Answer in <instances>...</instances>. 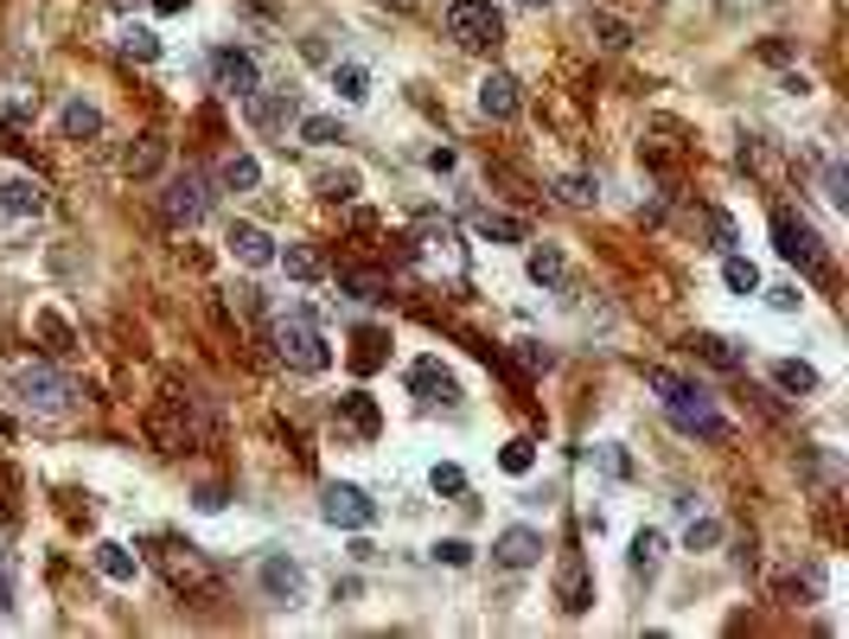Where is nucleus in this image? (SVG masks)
Wrapping results in <instances>:
<instances>
[{
  "label": "nucleus",
  "mask_w": 849,
  "mask_h": 639,
  "mask_svg": "<svg viewBox=\"0 0 849 639\" xmlns=\"http://www.w3.org/2000/svg\"><path fill=\"white\" fill-rule=\"evenodd\" d=\"M333 90L345 96V103H365V96H370V71H365V65H333Z\"/></svg>",
  "instance_id": "obj_33"
},
{
  "label": "nucleus",
  "mask_w": 849,
  "mask_h": 639,
  "mask_svg": "<svg viewBox=\"0 0 849 639\" xmlns=\"http://www.w3.org/2000/svg\"><path fill=\"white\" fill-rule=\"evenodd\" d=\"M722 282H728L735 295H760V269L747 263V256H735V250L722 256Z\"/></svg>",
  "instance_id": "obj_31"
},
{
  "label": "nucleus",
  "mask_w": 849,
  "mask_h": 639,
  "mask_svg": "<svg viewBox=\"0 0 849 639\" xmlns=\"http://www.w3.org/2000/svg\"><path fill=\"white\" fill-rule=\"evenodd\" d=\"M517 365H524V372H550V352L530 345V339H517Z\"/></svg>",
  "instance_id": "obj_42"
},
{
  "label": "nucleus",
  "mask_w": 849,
  "mask_h": 639,
  "mask_svg": "<svg viewBox=\"0 0 849 639\" xmlns=\"http://www.w3.org/2000/svg\"><path fill=\"white\" fill-rule=\"evenodd\" d=\"M447 38L460 52H492L505 38V13L492 0H447Z\"/></svg>",
  "instance_id": "obj_4"
},
{
  "label": "nucleus",
  "mask_w": 849,
  "mask_h": 639,
  "mask_svg": "<svg viewBox=\"0 0 849 639\" xmlns=\"http://www.w3.org/2000/svg\"><path fill=\"white\" fill-rule=\"evenodd\" d=\"M320 192H326V198H352V192H358V173H326Z\"/></svg>",
  "instance_id": "obj_44"
},
{
  "label": "nucleus",
  "mask_w": 849,
  "mask_h": 639,
  "mask_svg": "<svg viewBox=\"0 0 849 639\" xmlns=\"http://www.w3.org/2000/svg\"><path fill=\"white\" fill-rule=\"evenodd\" d=\"M122 52H128V58H141V65H153V58H160V38H153L148 26H128V38H122Z\"/></svg>",
  "instance_id": "obj_38"
},
{
  "label": "nucleus",
  "mask_w": 849,
  "mask_h": 639,
  "mask_svg": "<svg viewBox=\"0 0 849 639\" xmlns=\"http://www.w3.org/2000/svg\"><path fill=\"white\" fill-rule=\"evenodd\" d=\"M492 557H498L505 569H537V563H543V537H537L530 525H512V530H498Z\"/></svg>",
  "instance_id": "obj_14"
},
{
  "label": "nucleus",
  "mask_w": 849,
  "mask_h": 639,
  "mask_svg": "<svg viewBox=\"0 0 849 639\" xmlns=\"http://www.w3.org/2000/svg\"><path fill=\"white\" fill-rule=\"evenodd\" d=\"M555 602H562V614H588V602H594L588 563H582V550H575V544L562 550V569H555Z\"/></svg>",
  "instance_id": "obj_11"
},
{
  "label": "nucleus",
  "mask_w": 849,
  "mask_h": 639,
  "mask_svg": "<svg viewBox=\"0 0 849 639\" xmlns=\"http://www.w3.org/2000/svg\"><path fill=\"white\" fill-rule=\"evenodd\" d=\"M524 269H530V282H537V288H562V282H569V256H562L555 243H537Z\"/></svg>",
  "instance_id": "obj_22"
},
{
  "label": "nucleus",
  "mask_w": 849,
  "mask_h": 639,
  "mask_svg": "<svg viewBox=\"0 0 849 639\" xmlns=\"http://www.w3.org/2000/svg\"><path fill=\"white\" fill-rule=\"evenodd\" d=\"M435 563H447V569H467V563H473V544L447 537V544H435Z\"/></svg>",
  "instance_id": "obj_41"
},
{
  "label": "nucleus",
  "mask_w": 849,
  "mask_h": 639,
  "mask_svg": "<svg viewBox=\"0 0 849 639\" xmlns=\"http://www.w3.org/2000/svg\"><path fill=\"white\" fill-rule=\"evenodd\" d=\"M211 83H218L223 96H237V103H250L262 90V71L250 52H237V45H223V52H211Z\"/></svg>",
  "instance_id": "obj_9"
},
{
  "label": "nucleus",
  "mask_w": 849,
  "mask_h": 639,
  "mask_svg": "<svg viewBox=\"0 0 849 639\" xmlns=\"http://www.w3.org/2000/svg\"><path fill=\"white\" fill-rule=\"evenodd\" d=\"M96 569H103L110 582H135V557H128L122 544H96Z\"/></svg>",
  "instance_id": "obj_35"
},
{
  "label": "nucleus",
  "mask_w": 849,
  "mask_h": 639,
  "mask_svg": "<svg viewBox=\"0 0 849 639\" xmlns=\"http://www.w3.org/2000/svg\"><path fill=\"white\" fill-rule=\"evenodd\" d=\"M435 492L460 499V492H467V473H460V467H435Z\"/></svg>",
  "instance_id": "obj_43"
},
{
  "label": "nucleus",
  "mask_w": 849,
  "mask_h": 639,
  "mask_svg": "<svg viewBox=\"0 0 849 639\" xmlns=\"http://www.w3.org/2000/svg\"><path fill=\"white\" fill-rule=\"evenodd\" d=\"M153 7H160V13H180L185 0H153Z\"/></svg>",
  "instance_id": "obj_47"
},
{
  "label": "nucleus",
  "mask_w": 849,
  "mask_h": 639,
  "mask_svg": "<svg viewBox=\"0 0 849 639\" xmlns=\"http://www.w3.org/2000/svg\"><path fill=\"white\" fill-rule=\"evenodd\" d=\"M339 288H345L352 301H390V275H383V269L345 263V269H339Z\"/></svg>",
  "instance_id": "obj_20"
},
{
  "label": "nucleus",
  "mask_w": 849,
  "mask_h": 639,
  "mask_svg": "<svg viewBox=\"0 0 849 639\" xmlns=\"http://www.w3.org/2000/svg\"><path fill=\"white\" fill-rule=\"evenodd\" d=\"M160 212H167V225H205V212H211V186H205V173L198 167H180L173 180H167V192H160Z\"/></svg>",
  "instance_id": "obj_6"
},
{
  "label": "nucleus",
  "mask_w": 849,
  "mask_h": 639,
  "mask_svg": "<svg viewBox=\"0 0 849 639\" xmlns=\"http://www.w3.org/2000/svg\"><path fill=\"white\" fill-rule=\"evenodd\" d=\"M702 230H709V250H722V256L735 250V225H728L722 212H702Z\"/></svg>",
  "instance_id": "obj_40"
},
{
  "label": "nucleus",
  "mask_w": 849,
  "mask_h": 639,
  "mask_svg": "<svg viewBox=\"0 0 849 639\" xmlns=\"http://www.w3.org/2000/svg\"><path fill=\"white\" fill-rule=\"evenodd\" d=\"M256 582H262V595L275 607H295L300 595H307V569L295 563V557H282V550H268L256 563Z\"/></svg>",
  "instance_id": "obj_10"
},
{
  "label": "nucleus",
  "mask_w": 849,
  "mask_h": 639,
  "mask_svg": "<svg viewBox=\"0 0 849 639\" xmlns=\"http://www.w3.org/2000/svg\"><path fill=\"white\" fill-rule=\"evenodd\" d=\"M473 230L485 243H530V225L512 218V212H473Z\"/></svg>",
  "instance_id": "obj_21"
},
{
  "label": "nucleus",
  "mask_w": 849,
  "mask_h": 639,
  "mask_svg": "<svg viewBox=\"0 0 849 639\" xmlns=\"http://www.w3.org/2000/svg\"><path fill=\"white\" fill-rule=\"evenodd\" d=\"M722 544V525L715 518H690V530H684V550H715Z\"/></svg>",
  "instance_id": "obj_39"
},
{
  "label": "nucleus",
  "mask_w": 849,
  "mask_h": 639,
  "mask_svg": "<svg viewBox=\"0 0 849 639\" xmlns=\"http://www.w3.org/2000/svg\"><path fill=\"white\" fill-rule=\"evenodd\" d=\"M320 518L339 530H370L377 525V505H370L365 487H345V480H333V487L320 492Z\"/></svg>",
  "instance_id": "obj_8"
},
{
  "label": "nucleus",
  "mask_w": 849,
  "mask_h": 639,
  "mask_svg": "<svg viewBox=\"0 0 849 639\" xmlns=\"http://www.w3.org/2000/svg\"><path fill=\"white\" fill-rule=\"evenodd\" d=\"M38 327H45V339H51V352H71V333H65L58 313H38Z\"/></svg>",
  "instance_id": "obj_45"
},
{
  "label": "nucleus",
  "mask_w": 849,
  "mask_h": 639,
  "mask_svg": "<svg viewBox=\"0 0 849 639\" xmlns=\"http://www.w3.org/2000/svg\"><path fill=\"white\" fill-rule=\"evenodd\" d=\"M218 180L230 192H256L262 186V160H256V153H230V160L218 167Z\"/></svg>",
  "instance_id": "obj_26"
},
{
  "label": "nucleus",
  "mask_w": 849,
  "mask_h": 639,
  "mask_svg": "<svg viewBox=\"0 0 849 639\" xmlns=\"http://www.w3.org/2000/svg\"><path fill=\"white\" fill-rule=\"evenodd\" d=\"M658 563H665V537H658V530H639V537H632V575L652 582Z\"/></svg>",
  "instance_id": "obj_25"
},
{
  "label": "nucleus",
  "mask_w": 849,
  "mask_h": 639,
  "mask_svg": "<svg viewBox=\"0 0 849 639\" xmlns=\"http://www.w3.org/2000/svg\"><path fill=\"white\" fill-rule=\"evenodd\" d=\"M223 243H230V256H237L243 269H268V263H275V237H268L262 225H230Z\"/></svg>",
  "instance_id": "obj_17"
},
{
  "label": "nucleus",
  "mask_w": 849,
  "mask_h": 639,
  "mask_svg": "<svg viewBox=\"0 0 849 639\" xmlns=\"http://www.w3.org/2000/svg\"><path fill=\"white\" fill-rule=\"evenodd\" d=\"M383 358H390V333H383V327H365V333L352 339V372L358 377H370Z\"/></svg>",
  "instance_id": "obj_23"
},
{
  "label": "nucleus",
  "mask_w": 849,
  "mask_h": 639,
  "mask_svg": "<svg viewBox=\"0 0 849 639\" xmlns=\"http://www.w3.org/2000/svg\"><path fill=\"white\" fill-rule=\"evenodd\" d=\"M454 243H460L454 218H415V237H409L415 256H454Z\"/></svg>",
  "instance_id": "obj_18"
},
{
  "label": "nucleus",
  "mask_w": 849,
  "mask_h": 639,
  "mask_svg": "<svg viewBox=\"0 0 849 639\" xmlns=\"http://www.w3.org/2000/svg\"><path fill=\"white\" fill-rule=\"evenodd\" d=\"M773 250L785 263H799L805 275H824L830 256H824V243H817V230L805 218H792V212H773Z\"/></svg>",
  "instance_id": "obj_7"
},
{
  "label": "nucleus",
  "mask_w": 849,
  "mask_h": 639,
  "mask_svg": "<svg viewBox=\"0 0 849 639\" xmlns=\"http://www.w3.org/2000/svg\"><path fill=\"white\" fill-rule=\"evenodd\" d=\"M0 212L7 218H38L45 212V186L38 180H0Z\"/></svg>",
  "instance_id": "obj_19"
},
{
  "label": "nucleus",
  "mask_w": 849,
  "mask_h": 639,
  "mask_svg": "<svg viewBox=\"0 0 849 639\" xmlns=\"http://www.w3.org/2000/svg\"><path fill=\"white\" fill-rule=\"evenodd\" d=\"M645 384L665 397V415L684 429V435H702V442H728V415L715 410V397L690 384V377H670V372H645Z\"/></svg>",
  "instance_id": "obj_1"
},
{
  "label": "nucleus",
  "mask_w": 849,
  "mask_h": 639,
  "mask_svg": "<svg viewBox=\"0 0 849 639\" xmlns=\"http://www.w3.org/2000/svg\"><path fill=\"white\" fill-rule=\"evenodd\" d=\"M555 198H562V205H594V198H600V180H594V173H562V180H555Z\"/></svg>",
  "instance_id": "obj_32"
},
{
  "label": "nucleus",
  "mask_w": 849,
  "mask_h": 639,
  "mask_svg": "<svg viewBox=\"0 0 849 639\" xmlns=\"http://www.w3.org/2000/svg\"><path fill=\"white\" fill-rule=\"evenodd\" d=\"M480 110L492 115V122H512V115L524 110V96H517V77L512 71H485L480 77Z\"/></svg>",
  "instance_id": "obj_16"
},
{
  "label": "nucleus",
  "mask_w": 849,
  "mask_h": 639,
  "mask_svg": "<svg viewBox=\"0 0 849 639\" xmlns=\"http://www.w3.org/2000/svg\"><path fill=\"white\" fill-rule=\"evenodd\" d=\"M65 135H71V141L103 135V110H96V103H83V96H71V103H65Z\"/></svg>",
  "instance_id": "obj_27"
},
{
  "label": "nucleus",
  "mask_w": 849,
  "mask_h": 639,
  "mask_svg": "<svg viewBox=\"0 0 849 639\" xmlns=\"http://www.w3.org/2000/svg\"><path fill=\"white\" fill-rule=\"evenodd\" d=\"M160 160H167V141L141 135V148H128V160H122V167H128L135 180H153V173H160Z\"/></svg>",
  "instance_id": "obj_30"
},
{
  "label": "nucleus",
  "mask_w": 849,
  "mask_h": 639,
  "mask_svg": "<svg viewBox=\"0 0 849 639\" xmlns=\"http://www.w3.org/2000/svg\"><path fill=\"white\" fill-rule=\"evenodd\" d=\"M498 467H505L512 480H524V473L537 467V442H524V435H517V442H505V454H498Z\"/></svg>",
  "instance_id": "obj_36"
},
{
  "label": "nucleus",
  "mask_w": 849,
  "mask_h": 639,
  "mask_svg": "<svg viewBox=\"0 0 849 639\" xmlns=\"http://www.w3.org/2000/svg\"><path fill=\"white\" fill-rule=\"evenodd\" d=\"M767 301H773L779 313H792V307L805 301V295H799V288H767Z\"/></svg>",
  "instance_id": "obj_46"
},
{
  "label": "nucleus",
  "mask_w": 849,
  "mask_h": 639,
  "mask_svg": "<svg viewBox=\"0 0 849 639\" xmlns=\"http://www.w3.org/2000/svg\"><path fill=\"white\" fill-rule=\"evenodd\" d=\"M295 128H300V141H313V148H333V141H345V128H339L333 115H300Z\"/></svg>",
  "instance_id": "obj_34"
},
{
  "label": "nucleus",
  "mask_w": 849,
  "mask_h": 639,
  "mask_svg": "<svg viewBox=\"0 0 849 639\" xmlns=\"http://www.w3.org/2000/svg\"><path fill=\"white\" fill-rule=\"evenodd\" d=\"M773 384H779V390H792V397H812V390H817V372L805 365V358H779V365H773Z\"/></svg>",
  "instance_id": "obj_28"
},
{
  "label": "nucleus",
  "mask_w": 849,
  "mask_h": 639,
  "mask_svg": "<svg viewBox=\"0 0 849 639\" xmlns=\"http://www.w3.org/2000/svg\"><path fill=\"white\" fill-rule=\"evenodd\" d=\"M268 339H275V358H282L288 372H300V377H320L326 365H333V345H326V333L313 327V313H307V307L275 313Z\"/></svg>",
  "instance_id": "obj_2"
},
{
  "label": "nucleus",
  "mask_w": 849,
  "mask_h": 639,
  "mask_svg": "<svg viewBox=\"0 0 849 639\" xmlns=\"http://www.w3.org/2000/svg\"><path fill=\"white\" fill-rule=\"evenodd\" d=\"M13 397H20L26 410H38V415H65V410H77L83 390H77L58 365H20V372H13Z\"/></svg>",
  "instance_id": "obj_3"
},
{
  "label": "nucleus",
  "mask_w": 849,
  "mask_h": 639,
  "mask_svg": "<svg viewBox=\"0 0 849 639\" xmlns=\"http://www.w3.org/2000/svg\"><path fill=\"white\" fill-rule=\"evenodd\" d=\"M409 390L422 403H460V384H454V372H447L441 358H415L409 365Z\"/></svg>",
  "instance_id": "obj_12"
},
{
  "label": "nucleus",
  "mask_w": 849,
  "mask_h": 639,
  "mask_svg": "<svg viewBox=\"0 0 849 639\" xmlns=\"http://www.w3.org/2000/svg\"><path fill=\"white\" fill-rule=\"evenodd\" d=\"M517 7H555V0H517Z\"/></svg>",
  "instance_id": "obj_48"
},
{
  "label": "nucleus",
  "mask_w": 849,
  "mask_h": 639,
  "mask_svg": "<svg viewBox=\"0 0 849 639\" xmlns=\"http://www.w3.org/2000/svg\"><path fill=\"white\" fill-rule=\"evenodd\" d=\"M333 415H339V429L358 435V442H377V429H383V410H377V397H365V390H345Z\"/></svg>",
  "instance_id": "obj_13"
},
{
  "label": "nucleus",
  "mask_w": 849,
  "mask_h": 639,
  "mask_svg": "<svg viewBox=\"0 0 849 639\" xmlns=\"http://www.w3.org/2000/svg\"><path fill=\"white\" fill-rule=\"evenodd\" d=\"M250 115H256V128H268V135H288L300 122L295 90H256V96H250Z\"/></svg>",
  "instance_id": "obj_15"
},
{
  "label": "nucleus",
  "mask_w": 849,
  "mask_h": 639,
  "mask_svg": "<svg viewBox=\"0 0 849 639\" xmlns=\"http://www.w3.org/2000/svg\"><path fill=\"white\" fill-rule=\"evenodd\" d=\"M153 557H160L167 582H173L180 595H192V602H211V595H218V569H211L205 550H192V544H160Z\"/></svg>",
  "instance_id": "obj_5"
},
{
  "label": "nucleus",
  "mask_w": 849,
  "mask_h": 639,
  "mask_svg": "<svg viewBox=\"0 0 849 639\" xmlns=\"http://www.w3.org/2000/svg\"><path fill=\"white\" fill-rule=\"evenodd\" d=\"M594 33H600L607 52H627V45H632V26H627V20H613V13H594Z\"/></svg>",
  "instance_id": "obj_37"
},
{
  "label": "nucleus",
  "mask_w": 849,
  "mask_h": 639,
  "mask_svg": "<svg viewBox=\"0 0 849 639\" xmlns=\"http://www.w3.org/2000/svg\"><path fill=\"white\" fill-rule=\"evenodd\" d=\"M690 352H697V358H709L715 372H741V352L728 345V339H715V333H697V339H690Z\"/></svg>",
  "instance_id": "obj_29"
},
{
  "label": "nucleus",
  "mask_w": 849,
  "mask_h": 639,
  "mask_svg": "<svg viewBox=\"0 0 849 639\" xmlns=\"http://www.w3.org/2000/svg\"><path fill=\"white\" fill-rule=\"evenodd\" d=\"M275 263L288 269L295 282H320V275H326V256H320L313 243H288V250H275Z\"/></svg>",
  "instance_id": "obj_24"
}]
</instances>
